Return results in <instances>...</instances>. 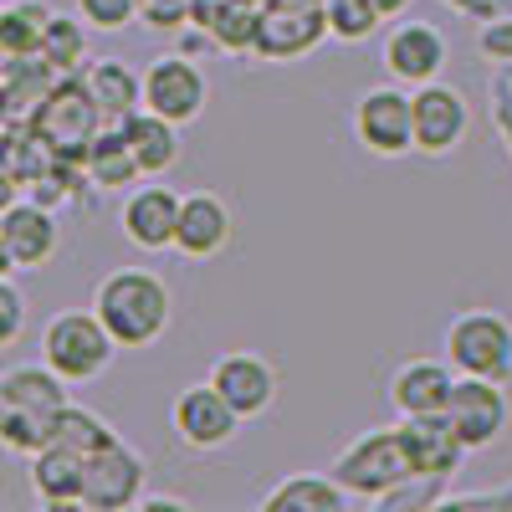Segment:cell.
Returning a JSON list of instances; mask_svg holds the SVG:
<instances>
[{
  "label": "cell",
  "mask_w": 512,
  "mask_h": 512,
  "mask_svg": "<svg viewBox=\"0 0 512 512\" xmlns=\"http://www.w3.org/2000/svg\"><path fill=\"white\" fill-rule=\"evenodd\" d=\"M93 313L113 333L118 349H149L164 338L169 313H175V297H169V282L159 272L118 267L93 287Z\"/></svg>",
  "instance_id": "cell-1"
},
{
  "label": "cell",
  "mask_w": 512,
  "mask_h": 512,
  "mask_svg": "<svg viewBox=\"0 0 512 512\" xmlns=\"http://www.w3.org/2000/svg\"><path fill=\"white\" fill-rule=\"evenodd\" d=\"M118 359V344L113 333L98 323V313L88 308H67V313H52L47 328H41V364H47L57 379L67 384H93L113 369Z\"/></svg>",
  "instance_id": "cell-2"
},
{
  "label": "cell",
  "mask_w": 512,
  "mask_h": 512,
  "mask_svg": "<svg viewBox=\"0 0 512 512\" xmlns=\"http://www.w3.org/2000/svg\"><path fill=\"white\" fill-rule=\"evenodd\" d=\"M26 123L57 159H82V149H88L93 134L103 128V113L88 93V82H82V72H67L47 88V98L36 103V113Z\"/></svg>",
  "instance_id": "cell-3"
},
{
  "label": "cell",
  "mask_w": 512,
  "mask_h": 512,
  "mask_svg": "<svg viewBox=\"0 0 512 512\" xmlns=\"http://www.w3.org/2000/svg\"><path fill=\"white\" fill-rule=\"evenodd\" d=\"M446 364L456 374H477V379H512V318H502L497 308H466L446 323Z\"/></svg>",
  "instance_id": "cell-4"
},
{
  "label": "cell",
  "mask_w": 512,
  "mask_h": 512,
  "mask_svg": "<svg viewBox=\"0 0 512 512\" xmlns=\"http://www.w3.org/2000/svg\"><path fill=\"white\" fill-rule=\"evenodd\" d=\"M328 477L359 502H374L390 487H400L410 477V461L400 446V425H384V431H364L359 441H349L338 451V461L328 466Z\"/></svg>",
  "instance_id": "cell-5"
},
{
  "label": "cell",
  "mask_w": 512,
  "mask_h": 512,
  "mask_svg": "<svg viewBox=\"0 0 512 512\" xmlns=\"http://www.w3.org/2000/svg\"><path fill=\"white\" fill-rule=\"evenodd\" d=\"M446 425L451 436L461 441V451H487L502 441L507 431V390L497 379H477V374H456L451 379V395H446Z\"/></svg>",
  "instance_id": "cell-6"
},
{
  "label": "cell",
  "mask_w": 512,
  "mask_h": 512,
  "mask_svg": "<svg viewBox=\"0 0 512 512\" xmlns=\"http://www.w3.org/2000/svg\"><path fill=\"white\" fill-rule=\"evenodd\" d=\"M466 128H472V103H466L461 88H451V82H420V88H410V134H415V154H456Z\"/></svg>",
  "instance_id": "cell-7"
},
{
  "label": "cell",
  "mask_w": 512,
  "mask_h": 512,
  "mask_svg": "<svg viewBox=\"0 0 512 512\" xmlns=\"http://www.w3.org/2000/svg\"><path fill=\"white\" fill-rule=\"evenodd\" d=\"M144 477H149L144 456L128 446L123 436H113L108 446H98L88 461H82V507H88V512H123V507H139Z\"/></svg>",
  "instance_id": "cell-8"
},
{
  "label": "cell",
  "mask_w": 512,
  "mask_h": 512,
  "mask_svg": "<svg viewBox=\"0 0 512 512\" xmlns=\"http://www.w3.org/2000/svg\"><path fill=\"white\" fill-rule=\"evenodd\" d=\"M210 103V77L200 72V62L190 52H159L144 67V108L169 118V123H195Z\"/></svg>",
  "instance_id": "cell-9"
},
{
  "label": "cell",
  "mask_w": 512,
  "mask_h": 512,
  "mask_svg": "<svg viewBox=\"0 0 512 512\" xmlns=\"http://www.w3.org/2000/svg\"><path fill=\"white\" fill-rule=\"evenodd\" d=\"M354 139L379 154V159H405L415 154V134H410V93L400 82H379L354 103Z\"/></svg>",
  "instance_id": "cell-10"
},
{
  "label": "cell",
  "mask_w": 512,
  "mask_h": 512,
  "mask_svg": "<svg viewBox=\"0 0 512 512\" xmlns=\"http://www.w3.org/2000/svg\"><path fill=\"white\" fill-rule=\"evenodd\" d=\"M328 41V21L323 6H297V0H267L262 6V26H256V62H297L313 47Z\"/></svg>",
  "instance_id": "cell-11"
},
{
  "label": "cell",
  "mask_w": 512,
  "mask_h": 512,
  "mask_svg": "<svg viewBox=\"0 0 512 512\" xmlns=\"http://www.w3.org/2000/svg\"><path fill=\"white\" fill-rule=\"evenodd\" d=\"M169 425H175L180 446L190 451H221L236 441L241 431V415L226 405V395L216 390V384H185V390L175 395V405H169Z\"/></svg>",
  "instance_id": "cell-12"
},
{
  "label": "cell",
  "mask_w": 512,
  "mask_h": 512,
  "mask_svg": "<svg viewBox=\"0 0 512 512\" xmlns=\"http://www.w3.org/2000/svg\"><path fill=\"white\" fill-rule=\"evenodd\" d=\"M451 47H446V31L431 21H395L390 36L379 47V62L390 72V82L400 88H420V82H436L446 67Z\"/></svg>",
  "instance_id": "cell-13"
},
{
  "label": "cell",
  "mask_w": 512,
  "mask_h": 512,
  "mask_svg": "<svg viewBox=\"0 0 512 512\" xmlns=\"http://www.w3.org/2000/svg\"><path fill=\"white\" fill-rule=\"evenodd\" d=\"M0 236H6V251H11L16 272H41L62 251V221H57V210L31 200V195L26 200L16 195L6 210H0Z\"/></svg>",
  "instance_id": "cell-14"
},
{
  "label": "cell",
  "mask_w": 512,
  "mask_h": 512,
  "mask_svg": "<svg viewBox=\"0 0 512 512\" xmlns=\"http://www.w3.org/2000/svg\"><path fill=\"white\" fill-rule=\"evenodd\" d=\"M205 379L226 395V405H231L241 420H256V415H267V410L277 405V364L262 359V354H251V349L221 354L216 364H210Z\"/></svg>",
  "instance_id": "cell-15"
},
{
  "label": "cell",
  "mask_w": 512,
  "mask_h": 512,
  "mask_svg": "<svg viewBox=\"0 0 512 512\" xmlns=\"http://www.w3.org/2000/svg\"><path fill=\"white\" fill-rule=\"evenodd\" d=\"M175 216H180V195L169 185H134L123 195L118 226L128 236V246L139 251H175Z\"/></svg>",
  "instance_id": "cell-16"
},
{
  "label": "cell",
  "mask_w": 512,
  "mask_h": 512,
  "mask_svg": "<svg viewBox=\"0 0 512 512\" xmlns=\"http://www.w3.org/2000/svg\"><path fill=\"white\" fill-rule=\"evenodd\" d=\"M236 236L231 205L210 190H190L180 195V216H175V251L190 256V262H205V256H221Z\"/></svg>",
  "instance_id": "cell-17"
},
{
  "label": "cell",
  "mask_w": 512,
  "mask_h": 512,
  "mask_svg": "<svg viewBox=\"0 0 512 512\" xmlns=\"http://www.w3.org/2000/svg\"><path fill=\"white\" fill-rule=\"evenodd\" d=\"M400 446L410 461V477H441L451 482L461 466V441L451 436L446 415H400Z\"/></svg>",
  "instance_id": "cell-18"
},
{
  "label": "cell",
  "mask_w": 512,
  "mask_h": 512,
  "mask_svg": "<svg viewBox=\"0 0 512 512\" xmlns=\"http://www.w3.org/2000/svg\"><path fill=\"white\" fill-rule=\"evenodd\" d=\"M451 379H456V369L446 359H405L390 374V384H384V395H390L395 415H441Z\"/></svg>",
  "instance_id": "cell-19"
},
{
  "label": "cell",
  "mask_w": 512,
  "mask_h": 512,
  "mask_svg": "<svg viewBox=\"0 0 512 512\" xmlns=\"http://www.w3.org/2000/svg\"><path fill=\"white\" fill-rule=\"evenodd\" d=\"M26 461H31L26 482H31V497H36L41 507H52V512L82 507V461H88V456H77L72 446L47 441L41 451H31Z\"/></svg>",
  "instance_id": "cell-20"
},
{
  "label": "cell",
  "mask_w": 512,
  "mask_h": 512,
  "mask_svg": "<svg viewBox=\"0 0 512 512\" xmlns=\"http://www.w3.org/2000/svg\"><path fill=\"white\" fill-rule=\"evenodd\" d=\"M118 128H123L128 149H134V164H139L144 180H159L180 164V123H169V118H159L149 108H134Z\"/></svg>",
  "instance_id": "cell-21"
},
{
  "label": "cell",
  "mask_w": 512,
  "mask_h": 512,
  "mask_svg": "<svg viewBox=\"0 0 512 512\" xmlns=\"http://www.w3.org/2000/svg\"><path fill=\"white\" fill-rule=\"evenodd\" d=\"M82 82L103 113V123H123L134 108H144V72H134L123 57H103L82 67Z\"/></svg>",
  "instance_id": "cell-22"
},
{
  "label": "cell",
  "mask_w": 512,
  "mask_h": 512,
  "mask_svg": "<svg viewBox=\"0 0 512 512\" xmlns=\"http://www.w3.org/2000/svg\"><path fill=\"white\" fill-rule=\"evenodd\" d=\"M77 164H82V175H88L93 190H128V185L144 180L139 164H134V149H128V139H123L118 123H103L98 134H93V144L82 149Z\"/></svg>",
  "instance_id": "cell-23"
},
{
  "label": "cell",
  "mask_w": 512,
  "mask_h": 512,
  "mask_svg": "<svg viewBox=\"0 0 512 512\" xmlns=\"http://www.w3.org/2000/svg\"><path fill=\"white\" fill-rule=\"evenodd\" d=\"M0 405L57 420V410L67 405V379H57L47 364H16L11 374H0Z\"/></svg>",
  "instance_id": "cell-24"
},
{
  "label": "cell",
  "mask_w": 512,
  "mask_h": 512,
  "mask_svg": "<svg viewBox=\"0 0 512 512\" xmlns=\"http://www.w3.org/2000/svg\"><path fill=\"white\" fill-rule=\"evenodd\" d=\"M57 82V72L41 57H11L0 62V123H26L36 113V103L47 98V88Z\"/></svg>",
  "instance_id": "cell-25"
},
{
  "label": "cell",
  "mask_w": 512,
  "mask_h": 512,
  "mask_svg": "<svg viewBox=\"0 0 512 512\" xmlns=\"http://www.w3.org/2000/svg\"><path fill=\"white\" fill-rule=\"evenodd\" d=\"M349 502L354 497L328 472H292L262 497V512H344Z\"/></svg>",
  "instance_id": "cell-26"
},
{
  "label": "cell",
  "mask_w": 512,
  "mask_h": 512,
  "mask_svg": "<svg viewBox=\"0 0 512 512\" xmlns=\"http://www.w3.org/2000/svg\"><path fill=\"white\" fill-rule=\"evenodd\" d=\"M52 6L47 0H0V62L36 57Z\"/></svg>",
  "instance_id": "cell-27"
},
{
  "label": "cell",
  "mask_w": 512,
  "mask_h": 512,
  "mask_svg": "<svg viewBox=\"0 0 512 512\" xmlns=\"http://www.w3.org/2000/svg\"><path fill=\"white\" fill-rule=\"evenodd\" d=\"M57 154L31 134V123H6L0 128V169L16 180V190H31L41 175H47V164Z\"/></svg>",
  "instance_id": "cell-28"
},
{
  "label": "cell",
  "mask_w": 512,
  "mask_h": 512,
  "mask_svg": "<svg viewBox=\"0 0 512 512\" xmlns=\"http://www.w3.org/2000/svg\"><path fill=\"white\" fill-rule=\"evenodd\" d=\"M36 57L47 62L57 77L82 72V62H88V21H82V16H62V11H52V16H47V31H41Z\"/></svg>",
  "instance_id": "cell-29"
},
{
  "label": "cell",
  "mask_w": 512,
  "mask_h": 512,
  "mask_svg": "<svg viewBox=\"0 0 512 512\" xmlns=\"http://www.w3.org/2000/svg\"><path fill=\"white\" fill-rule=\"evenodd\" d=\"M118 431H113V425L98 415V410H88V405H62L57 410V420H52V441L57 446H72L77 456H93L98 446H108Z\"/></svg>",
  "instance_id": "cell-30"
},
{
  "label": "cell",
  "mask_w": 512,
  "mask_h": 512,
  "mask_svg": "<svg viewBox=\"0 0 512 512\" xmlns=\"http://www.w3.org/2000/svg\"><path fill=\"white\" fill-rule=\"evenodd\" d=\"M323 21L333 41H369L384 16L374 11V0H323Z\"/></svg>",
  "instance_id": "cell-31"
},
{
  "label": "cell",
  "mask_w": 512,
  "mask_h": 512,
  "mask_svg": "<svg viewBox=\"0 0 512 512\" xmlns=\"http://www.w3.org/2000/svg\"><path fill=\"white\" fill-rule=\"evenodd\" d=\"M47 441H52V420L0 405V446H6L11 456H31V451H41Z\"/></svg>",
  "instance_id": "cell-32"
},
{
  "label": "cell",
  "mask_w": 512,
  "mask_h": 512,
  "mask_svg": "<svg viewBox=\"0 0 512 512\" xmlns=\"http://www.w3.org/2000/svg\"><path fill=\"white\" fill-rule=\"evenodd\" d=\"M441 487H446L441 477H405L400 487H390L384 497H374V507H379V512H415V507H420V512H436V502L446 497Z\"/></svg>",
  "instance_id": "cell-33"
},
{
  "label": "cell",
  "mask_w": 512,
  "mask_h": 512,
  "mask_svg": "<svg viewBox=\"0 0 512 512\" xmlns=\"http://www.w3.org/2000/svg\"><path fill=\"white\" fill-rule=\"evenodd\" d=\"M77 16L93 31H128L139 21V0H77Z\"/></svg>",
  "instance_id": "cell-34"
},
{
  "label": "cell",
  "mask_w": 512,
  "mask_h": 512,
  "mask_svg": "<svg viewBox=\"0 0 512 512\" xmlns=\"http://www.w3.org/2000/svg\"><path fill=\"white\" fill-rule=\"evenodd\" d=\"M21 333H26V292L11 277H0V354H6Z\"/></svg>",
  "instance_id": "cell-35"
},
{
  "label": "cell",
  "mask_w": 512,
  "mask_h": 512,
  "mask_svg": "<svg viewBox=\"0 0 512 512\" xmlns=\"http://www.w3.org/2000/svg\"><path fill=\"white\" fill-rule=\"evenodd\" d=\"M195 0H139V21L149 31H185Z\"/></svg>",
  "instance_id": "cell-36"
},
{
  "label": "cell",
  "mask_w": 512,
  "mask_h": 512,
  "mask_svg": "<svg viewBox=\"0 0 512 512\" xmlns=\"http://www.w3.org/2000/svg\"><path fill=\"white\" fill-rule=\"evenodd\" d=\"M477 52L497 67H512V16H487V26L477 31Z\"/></svg>",
  "instance_id": "cell-37"
},
{
  "label": "cell",
  "mask_w": 512,
  "mask_h": 512,
  "mask_svg": "<svg viewBox=\"0 0 512 512\" xmlns=\"http://www.w3.org/2000/svg\"><path fill=\"white\" fill-rule=\"evenodd\" d=\"M139 507H144V512H190V502H185V497H159V492H144V497H139Z\"/></svg>",
  "instance_id": "cell-38"
},
{
  "label": "cell",
  "mask_w": 512,
  "mask_h": 512,
  "mask_svg": "<svg viewBox=\"0 0 512 512\" xmlns=\"http://www.w3.org/2000/svg\"><path fill=\"white\" fill-rule=\"evenodd\" d=\"M374 11H379L384 21H395V16H405V11H410V0H374Z\"/></svg>",
  "instance_id": "cell-39"
},
{
  "label": "cell",
  "mask_w": 512,
  "mask_h": 512,
  "mask_svg": "<svg viewBox=\"0 0 512 512\" xmlns=\"http://www.w3.org/2000/svg\"><path fill=\"white\" fill-rule=\"evenodd\" d=\"M11 200H16V180L6 175V169H0V210H6Z\"/></svg>",
  "instance_id": "cell-40"
},
{
  "label": "cell",
  "mask_w": 512,
  "mask_h": 512,
  "mask_svg": "<svg viewBox=\"0 0 512 512\" xmlns=\"http://www.w3.org/2000/svg\"><path fill=\"white\" fill-rule=\"evenodd\" d=\"M16 262H11V251H6V236H0V277H11Z\"/></svg>",
  "instance_id": "cell-41"
},
{
  "label": "cell",
  "mask_w": 512,
  "mask_h": 512,
  "mask_svg": "<svg viewBox=\"0 0 512 512\" xmlns=\"http://www.w3.org/2000/svg\"><path fill=\"white\" fill-rule=\"evenodd\" d=\"M487 6H492V0H487Z\"/></svg>",
  "instance_id": "cell-42"
},
{
  "label": "cell",
  "mask_w": 512,
  "mask_h": 512,
  "mask_svg": "<svg viewBox=\"0 0 512 512\" xmlns=\"http://www.w3.org/2000/svg\"><path fill=\"white\" fill-rule=\"evenodd\" d=\"M262 6H267V0H262Z\"/></svg>",
  "instance_id": "cell-43"
}]
</instances>
